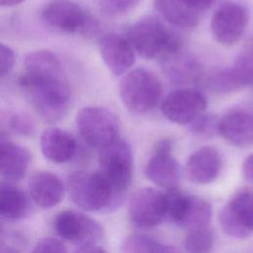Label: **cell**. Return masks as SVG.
I'll return each mask as SVG.
<instances>
[{
    "label": "cell",
    "mask_w": 253,
    "mask_h": 253,
    "mask_svg": "<svg viewBox=\"0 0 253 253\" xmlns=\"http://www.w3.org/2000/svg\"><path fill=\"white\" fill-rule=\"evenodd\" d=\"M178 249L163 244L158 240L143 234H132L127 236L122 243V251L126 253L146 252H176Z\"/></svg>",
    "instance_id": "26"
},
{
    "label": "cell",
    "mask_w": 253,
    "mask_h": 253,
    "mask_svg": "<svg viewBox=\"0 0 253 253\" xmlns=\"http://www.w3.org/2000/svg\"><path fill=\"white\" fill-rule=\"evenodd\" d=\"M14 50L4 43H0V77L7 74L15 64Z\"/></svg>",
    "instance_id": "32"
},
{
    "label": "cell",
    "mask_w": 253,
    "mask_h": 253,
    "mask_svg": "<svg viewBox=\"0 0 253 253\" xmlns=\"http://www.w3.org/2000/svg\"><path fill=\"white\" fill-rule=\"evenodd\" d=\"M56 233L64 240L76 245V250L101 245L104 230L99 222L91 216L74 210L59 212L53 222Z\"/></svg>",
    "instance_id": "8"
},
{
    "label": "cell",
    "mask_w": 253,
    "mask_h": 253,
    "mask_svg": "<svg viewBox=\"0 0 253 253\" xmlns=\"http://www.w3.org/2000/svg\"><path fill=\"white\" fill-rule=\"evenodd\" d=\"M33 252H53V253H65L67 248L65 244L55 237H43L37 241Z\"/></svg>",
    "instance_id": "31"
},
{
    "label": "cell",
    "mask_w": 253,
    "mask_h": 253,
    "mask_svg": "<svg viewBox=\"0 0 253 253\" xmlns=\"http://www.w3.org/2000/svg\"><path fill=\"white\" fill-rule=\"evenodd\" d=\"M30 197L34 203L43 209L58 205L64 197L65 187L62 180L47 171L38 172L29 181Z\"/></svg>",
    "instance_id": "20"
},
{
    "label": "cell",
    "mask_w": 253,
    "mask_h": 253,
    "mask_svg": "<svg viewBox=\"0 0 253 253\" xmlns=\"http://www.w3.org/2000/svg\"><path fill=\"white\" fill-rule=\"evenodd\" d=\"M221 168L222 158L219 151L213 146L205 145L189 157L186 164V174L192 183L205 185L214 181Z\"/></svg>",
    "instance_id": "18"
},
{
    "label": "cell",
    "mask_w": 253,
    "mask_h": 253,
    "mask_svg": "<svg viewBox=\"0 0 253 253\" xmlns=\"http://www.w3.org/2000/svg\"><path fill=\"white\" fill-rule=\"evenodd\" d=\"M25 0H0V7H12L21 4Z\"/></svg>",
    "instance_id": "35"
},
{
    "label": "cell",
    "mask_w": 253,
    "mask_h": 253,
    "mask_svg": "<svg viewBox=\"0 0 253 253\" xmlns=\"http://www.w3.org/2000/svg\"><path fill=\"white\" fill-rule=\"evenodd\" d=\"M166 217L188 231L209 226L212 209L211 204L198 196L184 194L177 189L165 193Z\"/></svg>",
    "instance_id": "6"
},
{
    "label": "cell",
    "mask_w": 253,
    "mask_h": 253,
    "mask_svg": "<svg viewBox=\"0 0 253 253\" xmlns=\"http://www.w3.org/2000/svg\"><path fill=\"white\" fill-rule=\"evenodd\" d=\"M9 124L12 130L21 135H32L36 130L34 121L26 114H15Z\"/></svg>",
    "instance_id": "29"
},
{
    "label": "cell",
    "mask_w": 253,
    "mask_h": 253,
    "mask_svg": "<svg viewBox=\"0 0 253 253\" xmlns=\"http://www.w3.org/2000/svg\"><path fill=\"white\" fill-rule=\"evenodd\" d=\"M182 1L199 12L208 10L209 8L211 7V5L214 2V0H182Z\"/></svg>",
    "instance_id": "34"
},
{
    "label": "cell",
    "mask_w": 253,
    "mask_h": 253,
    "mask_svg": "<svg viewBox=\"0 0 253 253\" xmlns=\"http://www.w3.org/2000/svg\"><path fill=\"white\" fill-rule=\"evenodd\" d=\"M154 8L171 25L179 28H194L200 22L201 12L182 0H154Z\"/></svg>",
    "instance_id": "24"
},
{
    "label": "cell",
    "mask_w": 253,
    "mask_h": 253,
    "mask_svg": "<svg viewBox=\"0 0 253 253\" xmlns=\"http://www.w3.org/2000/svg\"><path fill=\"white\" fill-rule=\"evenodd\" d=\"M77 129L90 146L101 148L118 137L119 118L103 107H85L76 115Z\"/></svg>",
    "instance_id": "7"
},
{
    "label": "cell",
    "mask_w": 253,
    "mask_h": 253,
    "mask_svg": "<svg viewBox=\"0 0 253 253\" xmlns=\"http://www.w3.org/2000/svg\"><path fill=\"white\" fill-rule=\"evenodd\" d=\"M19 84L45 121L54 123L66 113L71 93L62 74L39 75L25 71L19 77Z\"/></svg>",
    "instance_id": "1"
},
{
    "label": "cell",
    "mask_w": 253,
    "mask_h": 253,
    "mask_svg": "<svg viewBox=\"0 0 253 253\" xmlns=\"http://www.w3.org/2000/svg\"><path fill=\"white\" fill-rule=\"evenodd\" d=\"M25 71L39 75L62 74L61 62L51 51L46 49L34 50L28 53L24 61Z\"/></svg>",
    "instance_id": "25"
},
{
    "label": "cell",
    "mask_w": 253,
    "mask_h": 253,
    "mask_svg": "<svg viewBox=\"0 0 253 253\" xmlns=\"http://www.w3.org/2000/svg\"><path fill=\"white\" fill-rule=\"evenodd\" d=\"M242 176L250 184L253 185V153L249 154L242 163Z\"/></svg>",
    "instance_id": "33"
},
{
    "label": "cell",
    "mask_w": 253,
    "mask_h": 253,
    "mask_svg": "<svg viewBox=\"0 0 253 253\" xmlns=\"http://www.w3.org/2000/svg\"><path fill=\"white\" fill-rule=\"evenodd\" d=\"M30 210V200L24 191L10 182L0 181V217L22 219Z\"/></svg>",
    "instance_id": "23"
},
{
    "label": "cell",
    "mask_w": 253,
    "mask_h": 253,
    "mask_svg": "<svg viewBox=\"0 0 253 253\" xmlns=\"http://www.w3.org/2000/svg\"><path fill=\"white\" fill-rule=\"evenodd\" d=\"M101 57L115 75L126 73L134 63L135 51L126 37L110 33L104 35L99 42Z\"/></svg>",
    "instance_id": "15"
},
{
    "label": "cell",
    "mask_w": 253,
    "mask_h": 253,
    "mask_svg": "<svg viewBox=\"0 0 253 253\" xmlns=\"http://www.w3.org/2000/svg\"><path fill=\"white\" fill-rule=\"evenodd\" d=\"M119 94L129 112L144 114L151 111L160 101L161 82L150 70L135 68L126 72L120 81Z\"/></svg>",
    "instance_id": "4"
},
{
    "label": "cell",
    "mask_w": 253,
    "mask_h": 253,
    "mask_svg": "<svg viewBox=\"0 0 253 253\" xmlns=\"http://www.w3.org/2000/svg\"><path fill=\"white\" fill-rule=\"evenodd\" d=\"M126 39L135 53L145 59H160L182 46L180 37L159 19L145 17L129 27Z\"/></svg>",
    "instance_id": "3"
},
{
    "label": "cell",
    "mask_w": 253,
    "mask_h": 253,
    "mask_svg": "<svg viewBox=\"0 0 253 253\" xmlns=\"http://www.w3.org/2000/svg\"><path fill=\"white\" fill-rule=\"evenodd\" d=\"M40 146L45 158L54 163L70 161L77 151L76 139L58 127L45 128L41 134Z\"/></svg>",
    "instance_id": "21"
},
{
    "label": "cell",
    "mask_w": 253,
    "mask_h": 253,
    "mask_svg": "<svg viewBox=\"0 0 253 253\" xmlns=\"http://www.w3.org/2000/svg\"><path fill=\"white\" fill-rule=\"evenodd\" d=\"M128 215L136 227H155L166 218L165 194L150 187L138 189L129 199Z\"/></svg>",
    "instance_id": "13"
},
{
    "label": "cell",
    "mask_w": 253,
    "mask_h": 253,
    "mask_svg": "<svg viewBox=\"0 0 253 253\" xmlns=\"http://www.w3.org/2000/svg\"><path fill=\"white\" fill-rule=\"evenodd\" d=\"M140 1L141 0H101V3L107 12L121 15L135 8Z\"/></svg>",
    "instance_id": "30"
},
{
    "label": "cell",
    "mask_w": 253,
    "mask_h": 253,
    "mask_svg": "<svg viewBox=\"0 0 253 253\" xmlns=\"http://www.w3.org/2000/svg\"><path fill=\"white\" fill-rule=\"evenodd\" d=\"M218 134L236 147L253 145V111L233 109L225 113L218 120Z\"/></svg>",
    "instance_id": "16"
},
{
    "label": "cell",
    "mask_w": 253,
    "mask_h": 253,
    "mask_svg": "<svg viewBox=\"0 0 253 253\" xmlns=\"http://www.w3.org/2000/svg\"><path fill=\"white\" fill-rule=\"evenodd\" d=\"M30 162V151L15 142L8 133L0 132V176L9 181L21 180Z\"/></svg>",
    "instance_id": "19"
},
{
    "label": "cell",
    "mask_w": 253,
    "mask_h": 253,
    "mask_svg": "<svg viewBox=\"0 0 253 253\" xmlns=\"http://www.w3.org/2000/svg\"><path fill=\"white\" fill-rule=\"evenodd\" d=\"M160 108L167 120L187 125L205 112L207 100L198 90L184 87L170 92L162 100Z\"/></svg>",
    "instance_id": "14"
},
{
    "label": "cell",
    "mask_w": 253,
    "mask_h": 253,
    "mask_svg": "<svg viewBox=\"0 0 253 253\" xmlns=\"http://www.w3.org/2000/svg\"><path fill=\"white\" fill-rule=\"evenodd\" d=\"M144 174L149 181L165 190L177 189L180 182V166L172 152H157L146 163Z\"/></svg>",
    "instance_id": "22"
},
{
    "label": "cell",
    "mask_w": 253,
    "mask_h": 253,
    "mask_svg": "<svg viewBox=\"0 0 253 253\" xmlns=\"http://www.w3.org/2000/svg\"><path fill=\"white\" fill-rule=\"evenodd\" d=\"M218 118L212 114H201L190 123L193 134L200 137H211L218 133Z\"/></svg>",
    "instance_id": "28"
},
{
    "label": "cell",
    "mask_w": 253,
    "mask_h": 253,
    "mask_svg": "<svg viewBox=\"0 0 253 253\" xmlns=\"http://www.w3.org/2000/svg\"><path fill=\"white\" fill-rule=\"evenodd\" d=\"M42 18L50 28L64 33L90 35L98 29L96 20L71 0L50 1L43 8Z\"/></svg>",
    "instance_id": "9"
},
{
    "label": "cell",
    "mask_w": 253,
    "mask_h": 253,
    "mask_svg": "<svg viewBox=\"0 0 253 253\" xmlns=\"http://www.w3.org/2000/svg\"><path fill=\"white\" fill-rule=\"evenodd\" d=\"M215 234L209 226L188 231L184 239V248L188 252L204 253L210 251L214 245Z\"/></svg>",
    "instance_id": "27"
},
{
    "label": "cell",
    "mask_w": 253,
    "mask_h": 253,
    "mask_svg": "<svg viewBox=\"0 0 253 253\" xmlns=\"http://www.w3.org/2000/svg\"><path fill=\"white\" fill-rule=\"evenodd\" d=\"M248 20V10L243 5L226 2L213 13L211 21V31L217 42L224 46H231L242 38Z\"/></svg>",
    "instance_id": "12"
},
{
    "label": "cell",
    "mask_w": 253,
    "mask_h": 253,
    "mask_svg": "<svg viewBox=\"0 0 253 253\" xmlns=\"http://www.w3.org/2000/svg\"><path fill=\"white\" fill-rule=\"evenodd\" d=\"M100 171L113 189L124 199L130 186L133 172V155L129 144L117 137L100 148Z\"/></svg>",
    "instance_id": "5"
},
{
    "label": "cell",
    "mask_w": 253,
    "mask_h": 253,
    "mask_svg": "<svg viewBox=\"0 0 253 253\" xmlns=\"http://www.w3.org/2000/svg\"><path fill=\"white\" fill-rule=\"evenodd\" d=\"M223 231L234 238H246L253 233V191L241 189L234 193L218 215Z\"/></svg>",
    "instance_id": "11"
},
{
    "label": "cell",
    "mask_w": 253,
    "mask_h": 253,
    "mask_svg": "<svg viewBox=\"0 0 253 253\" xmlns=\"http://www.w3.org/2000/svg\"><path fill=\"white\" fill-rule=\"evenodd\" d=\"M161 69L173 84L188 86L199 80L201 65L198 59L182 46L160 58Z\"/></svg>",
    "instance_id": "17"
},
{
    "label": "cell",
    "mask_w": 253,
    "mask_h": 253,
    "mask_svg": "<svg viewBox=\"0 0 253 253\" xmlns=\"http://www.w3.org/2000/svg\"><path fill=\"white\" fill-rule=\"evenodd\" d=\"M67 190L72 202L86 211L109 213L124 202L106 177L99 171H76L67 179Z\"/></svg>",
    "instance_id": "2"
},
{
    "label": "cell",
    "mask_w": 253,
    "mask_h": 253,
    "mask_svg": "<svg viewBox=\"0 0 253 253\" xmlns=\"http://www.w3.org/2000/svg\"><path fill=\"white\" fill-rule=\"evenodd\" d=\"M3 237H4V227H3V224L0 222V252L3 249V247L6 246V244H4Z\"/></svg>",
    "instance_id": "36"
},
{
    "label": "cell",
    "mask_w": 253,
    "mask_h": 253,
    "mask_svg": "<svg viewBox=\"0 0 253 253\" xmlns=\"http://www.w3.org/2000/svg\"><path fill=\"white\" fill-rule=\"evenodd\" d=\"M253 83V37L244 42L233 64L216 71L209 79L211 88L226 94L238 91Z\"/></svg>",
    "instance_id": "10"
}]
</instances>
